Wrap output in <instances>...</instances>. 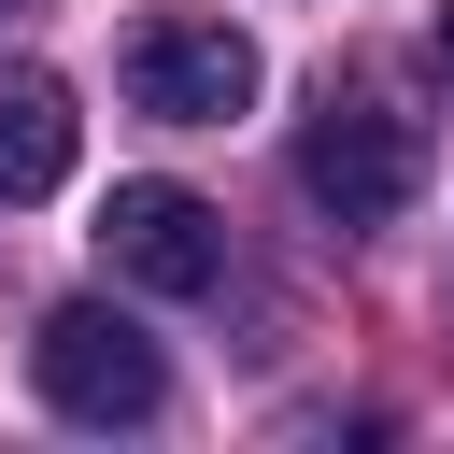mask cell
Wrapping results in <instances>:
<instances>
[{
	"instance_id": "cell-2",
	"label": "cell",
	"mask_w": 454,
	"mask_h": 454,
	"mask_svg": "<svg viewBox=\"0 0 454 454\" xmlns=\"http://www.w3.org/2000/svg\"><path fill=\"white\" fill-rule=\"evenodd\" d=\"M128 114H156V128H227V114H255V43L227 28V14H142L128 28Z\"/></svg>"
},
{
	"instance_id": "cell-1",
	"label": "cell",
	"mask_w": 454,
	"mask_h": 454,
	"mask_svg": "<svg viewBox=\"0 0 454 454\" xmlns=\"http://www.w3.org/2000/svg\"><path fill=\"white\" fill-rule=\"evenodd\" d=\"M28 383H43V411H71V426H156L170 355H156L114 298H57L43 340H28Z\"/></svg>"
},
{
	"instance_id": "cell-3",
	"label": "cell",
	"mask_w": 454,
	"mask_h": 454,
	"mask_svg": "<svg viewBox=\"0 0 454 454\" xmlns=\"http://www.w3.org/2000/svg\"><path fill=\"white\" fill-rule=\"evenodd\" d=\"M298 184H312L326 227H397L411 184H426V142H411V114H383V99H326V114L298 128Z\"/></svg>"
},
{
	"instance_id": "cell-4",
	"label": "cell",
	"mask_w": 454,
	"mask_h": 454,
	"mask_svg": "<svg viewBox=\"0 0 454 454\" xmlns=\"http://www.w3.org/2000/svg\"><path fill=\"white\" fill-rule=\"evenodd\" d=\"M99 255L128 270V284H156V298H213L227 284V227H213V199L199 184H114L99 199Z\"/></svg>"
},
{
	"instance_id": "cell-5",
	"label": "cell",
	"mask_w": 454,
	"mask_h": 454,
	"mask_svg": "<svg viewBox=\"0 0 454 454\" xmlns=\"http://www.w3.org/2000/svg\"><path fill=\"white\" fill-rule=\"evenodd\" d=\"M71 142H85L71 85L57 71H0V199H57L71 184Z\"/></svg>"
},
{
	"instance_id": "cell-6",
	"label": "cell",
	"mask_w": 454,
	"mask_h": 454,
	"mask_svg": "<svg viewBox=\"0 0 454 454\" xmlns=\"http://www.w3.org/2000/svg\"><path fill=\"white\" fill-rule=\"evenodd\" d=\"M440 71H454V0H440Z\"/></svg>"
},
{
	"instance_id": "cell-7",
	"label": "cell",
	"mask_w": 454,
	"mask_h": 454,
	"mask_svg": "<svg viewBox=\"0 0 454 454\" xmlns=\"http://www.w3.org/2000/svg\"><path fill=\"white\" fill-rule=\"evenodd\" d=\"M0 14H28V0H0Z\"/></svg>"
}]
</instances>
